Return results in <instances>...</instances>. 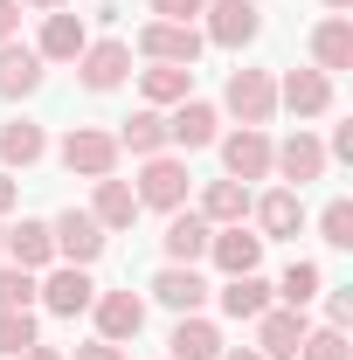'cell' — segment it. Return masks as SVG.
<instances>
[{
  "label": "cell",
  "mask_w": 353,
  "mask_h": 360,
  "mask_svg": "<svg viewBox=\"0 0 353 360\" xmlns=\"http://www.w3.org/2000/svg\"><path fill=\"white\" fill-rule=\"evenodd\" d=\"M0 250H7L14 270H49V264H56V236H49V222H14L7 236H0Z\"/></svg>",
  "instance_id": "603a6c76"
},
{
  "label": "cell",
  "mask_w": 353,
  "mask_h": 360,
  "mask_svg": "<svg viewBox=\"0 0 353 360\" xmlns=\"http://www.w3.org/2000/svg\"><path fill=\"white\" fill-rule=\"evenodd\" d=\"M146 291H153V298H160L174 319H187V312H201V305H208V277H201L194 264H167L153 284H146Z\"/></svg>",
  "instance_id": "5bb4252c"
},
{
  "label": "cell",
  "mask_w": 353,
  "mask_h": 360,
  "mask_svg": "<svg viewBox=\"0 0 353 360\" xmlns=\"http://www.w3.org/2000/svg\"><path fill=\"white\" fill-rule=\"evenodd\" d=\"M146 7H153V14H160V21H187V28H194V21H201V7H208V0H146Z\"/></svg>",
  "instance_id": "e575fe53"
},
{
  "label": "cell",
  "mask_w": 353,
  "mask_h": 360,
  "mask_svg": "<svg viewBox=\"0 0 353 360\" xmlns=\"http://www.w3.org/2000/svg\"><path fill=\"white\" fill-rule=\"evenodd\" d=\"M35 298H42L56 319H77V312H90L97 284H90V270H77V264H49V277L35 284Z\"/></svg>",
  "instance_id": "4fadbf2b"
},
{
  "label": "cell",
  "mask_w": 353,
  "mask_h": 360,
  "mask_svg": "<svg viewBox=\"0 0 353 360\" xmlns=\"http://www.w3.org/2000/svg\"><path fill=\"white\" fill-rule=\"evenodd\" d=\"M326 167H333V160H326V139H312L305 125L284 139V146H270V174L284 180V187H305V180H319Z\"/></svg>",
  "instance_id": "ba28073f"
},
{
  "label": "cell",
  "mask_w": 353,
  "mask_h": 360,
  "mask_svg": "<svg viewBox=\"0 0 353 360\" xmlns=\"http://www.w3.org/2000/svg\"><path fill=\"white\" fill-rule=\"evenodd\" d=\"M97 194H90V215H97V229L104 236H118V229H132L139 222V194H132V180H118V174H104V180H90Z\"/></svg>",
  "instance_id": "d6986e66"
},
{
  "label": "cell",
  "mask_w": 353,
  "mask_h": 360,
  "mask_svg": "<svg viewBox=\"0 0 353 360\" xmlns=\"http://www.w3.org/2000/svg\"><path fill=\"white\" fill-rule=\"evenodd\" d=\"M49 236H56V264L90 270L97 257H104V229H97V215H90V208H63V215L49 222Z\"/></svg>",
  "instance_id": "8992f818"
},
{
  "label": "cell",
  "mask_w": 353,
  "mask_h": 360,
  "mask_svg": "<svg viewBox=\"0 0 353 360\" xmlns=\"http://www.w3.org/2000/svg\"><path fill=\"white\" fill-rule=\"evenodd\" d=\"M298 360H353V347H347V326H319V333H305Z\"/></svg>",
  "instance_id": "d6a6232c"
},
{
  "label": "cell",
  "mask_w": 353,
  "mask_h": 360,
  "mask_svg": "<svg viewBox=\"0 0 353 360\" xmlns=\"http://www.w3.org/2000/svg\"><path fill=\"white\" fill-rule=\"evenodd\" d=\"M56 160L70 174H84V180H104V174H118V139L104 132V125H70L63 146H56Z\"/></svg>",
  "instance_id": "277c9868"
},
{
  "label": "cell",
  "mask_w": 353,
  "mask_h": 360,
  "mask_svg": "<svg viewBox=\"0 0 353 360\" xmlns=\"http://www.w3.org/2000/svg\"><path fill=\"white\" fill-rule=\"evenodd\" d=\"M201 28H187V21H146L139 28V56L146 63H187L194 70V56H201Z\"/></svg>",
  "instance_id": "7c38bea8"
},
{
  "label": "cell",
  "mask_w": 353,
  "mask_h": 360,
  "mask_svg": "<svg viewBox=\"0 0 353 360\" xmlns=\"http://www.w3.org/2000/svg\"><path fill=\"white\" fill-rule=\"evenodd\" d=\"M187 160L180 153H153L146 167H139V208H160V215H174V208H187Z\"/></svg>",
  "instance_id": "3957f363"
},
{
  "label": "cell",
  "mask_w": 353,
  "mask_h": 360,
  "mask_svg": "<svg viewBox=\"0 0 353 360\" xmlns=\"http://www.w3.org/2000/svg\"><path fill=\"white\" fill-rule=\"evenodd\" d=\"M21 35V0H0V42Z\"/></svg>",
  "instance_id": "74e56055"
},
{
  "label": "cell",
  "mask_w": 353,
  "mask_h": 360,
  "mask_svg": "<svg viewBox=\"0 0 353 360\" xmlns=\"http://www.w3.org/2000/svg\"><path fill=\"white\" fill-rule=\"evenodd\" d=\"M70 360H125V347H111V340H90V347H77Z\"/></svg>",
  "instance_id": "8d00e7d4"
},
{
  "label": "cell",
  "mask_w": 353,
  "mask_h": 360,
  "mask_svg": "<svg viewBox=\"0 0 353 360\" xmlns=\"http://www.w3.org/2000/svg\"><path fill=\"white\" fill-rule=\"evenodd\" d=\"M326 7H333V14H347V7H353V0H326Z\"/></svg>",
  "instance_id": "ee69618b"
},
{
  "label": "cell",
  "mask_w": 353,
  "mask_h": 360,
  "mask_svg": "<svg viewBox=\"0 0 353 360\" xmlns=\"http://www.w3.org/2000/svg\"><path fill=\"white\" fill-rule=\"evenodd\" d=\"M14 201H21V180L0 167V215H14Z\"/></svg>",
  "instance_id": "f35d334b"
},
{
  "label": "cell",
  "mask_w": 353,
  "mask_h": 360,
  "mask_svg": "<svg viewBox=\"0 0 353 360\" xmlns=\"http://www.w3.org/2000/svg\"><path fill=\"white\" fill-rule=\"evenodd\" d=\"M208 236H215V229L201 222L194 208H174V215H167V236H160V250H167V264H201V257H208Z\"/></svg>",
  "instance_id": "7402d4cb"
},
{
  "label": "cell",
  "mask_w": 353,
  "mask_h": 360,
  "mask_svg": "<svg viewBox=\"0 0 353 360\" xmlns=\"http://www.w3.org/2000/svg\"><path fill=\"white\" fill-rule=\"evenodd\" d=\"M167 347H174L167 360H222V326L201 319V312H187V319H174V340Z\"/></svg>",
  "instance_id": "4316f807"
},
{
  "label": "cell",
  "mask_w": 353,
  "mask_h": 360,
  "mask_svg": "<svg viewBox=\"0 0 353 360\" xmlns=\"http://www.w3.org/2000/svg\"><path fill=\"white\" fill-rule=\"evenodd\" d=\"M21 7H35V14H56V7H70V0H21Z\"/></svg>",
  "instance_id": "7bdbcfd3"
},
{
  "label": "cell",
  "mask_w": 353,
  "mask_h": 360,
  "mask_svg": "<svg viewBox=\"0 0 353 360\" xmlns=\"http://www.w3.org/2000/svg\"><path fill=\"white\" fill-rule=\"evenodd\" d=\"M270 305H277V298H270V284L257 277V270H243V277H229V284H222V312L243 319V326H250L257 312H270Z\"/></svg>",
  "instance_id": "f1b7e54d"
},
{
  "label": "cell",
  "mask_w": 353,
  "mask_h": 360,
  "mask_svg": "<svg viewBox=\"0 0 353 360\" xmlns=\"http://www.w3.org/2000/svg\"><path fill=\"white\" fill-rule=\"evenodd\" d=\"M77 77H84V90H118L125 77H132V42H118V35H104V42H84V56H77Z\"/></svg>",
  "instance_id": "30bf717a"
},
{
  "label": "cell",
  "mask_w": 353,
  "mask_h": 360,
  "mask_svg": "<svg viewBox=\"0 0 353 360\" xmlns=\"http://www.w3.org/2000/svg\"><path fill=\"white\" fill-rule=\"evenodd\" d=\"M14 360H70V354H56V347H42V340H35L28 354H14Z\"/></svg>",
  "instance_id": "60d3db41"
},
{
  "label": "cell",
  "mask_w": 353,
  "mask_h": 360,
  "mask_svg": "<svg viewBox=\"0 0 353 360\" xmlns=\"http://www.w3.org/2000/svg\"><path fill=\"white\" fill-rule=\"evenodd\" d=\"M90 42V28H84V14H70V7H56V14H42V35H35V56L42 63H77Z\"/></svg>",
  "instance_id": "ac0fdd59"
},
{
  "label": "cell",
  "mask_w": 353,
  "mask_h": 360,
  "mask_svg": "<svg viewBox=\"0 0 353 360\" xmlns=\"http://www.w3.org/2000/svg\"><path fill=\"white\" fill-rule=\"evenodd\" d=\"M326 160H353V125H340V132H333V146H326Z\"/></svg>",
  "instance_id": "ab89813d"
},
{
  "label": "cell",
  "mask_w": 353,
  "mask_h": 360,
  "mask_svg": "<svg viewBox=\"0 0 353 360\" xmlns=\"http://www.w3.org/2000/svg\"><path fill=\"white\" fill-rule=\"evenodd\" d=\"M222 360H264L257 347H222Z\"/></svg>",
  "instance_id": "b9f144b4"
},
{
  "label": "cell",
  "mask_w": 353,
  "mask_h": 360,
  "mask_svg": "<svg viewBox=\"0 0 353 360\" xmlns=\"http://www.w3.org/2000/svg\"><path fill=\"white\" fill-rule=\"evenodd\" d=\"M139 90H146L153 111H174L180 97H194V70L187 63H153V70H139Z\"/></svg>",
  "instance_id": "83f0119b"
},
{
  "label": "cell",
  "mask_w": 353,
  "mask_h": 360,
  "mask_svg": "<svg viewBox=\"0 0 353 360\" xmlns=\"http://www.w3.org/2000/svg\"><path fill=\"white\" fill-rule=\"evenodd\" d=\"M250 215H257V236L264 243H284V236L305 229V201H298V187H270L264 201H250Z\"/></svg>",
  "instance_id": "e0dca14e"
},
{
  "label": "cell",
  "mask_w": 353,
  "mask_h": 360,
  "mask_svg": "<svg viewBox=\"0 0 353 360\" xmlns=\"http://www.w3.org/2000/svg\"><path fill=\"white\" fill-rule=\"evenodd\" d=\"M312 70H326V77L353 70V21L347 14H326V21L312 28Z\"/></svg>",
  "instance_id": "44dd1931"
},
{
  "label": "cell",
  "mask_w": 353,
  "mask_h": 360,
  "mask_svg": "<svg viewBox=\"0 0 353 360\" xmlns=\"http://www.w3.org/2000/svg\"><path fill=\"white\" fill-rule=\"evenodd\" d=\"M0 236H7V229H0ZM0 264H7V250H0Z\"/></svg>",
  "instance_id": "f6af8a7d"
},
{
  "label": "cell",
  "mask_w": 353,
  "mask_h": 360,
  "mask_svg": "<svg viewBox=\"0 0 353 360\" xmlns=\"http://www.w3.org/2000/svg\"><path fill=\"white\" fill-rule=\"evenodd\" d=\"M90 319H97V340L132 347L139 326H146V298H139V291H97V298H90Z\"/></svg>",
  "instance_id": "52a82bcc"
},
{
  "label": "cell",
  "mask_w": 353,
  "mask_h": 360,
  "mask_svg": "<svg viewBox=\"0 0 353 360\" xmlns=\"http://www.w3.org/2000/svg\"><path fill=\"white\" fill-rule=\"evenodd\" d=\"M222 111L243 118V125H270V118H277V77H270V70H229Z\"/></svg>",
  "instance_id": "7a4b0ae2"
},
{
  "label": "cell",
  "mask_w": 353,
  "mask_h": 360,
  "mask_svg": "<svg viewBox=\"0 0 353 360\" xmlns=\"http://www.w3.org/2000/svg\"><path fill=\"white\" fill-rule=\"evenodd\" d=\"M215 139H222V111L208 104V97H180L174 111H167V146L201 153V146H215Z\"/></svg>",
  "instance_id": "9c48e42d"
},
{
  "label": "cell",
  "mask_w": 353,
  "mask_h": 360,
  "mask_svg": "<svg viewBox=\"0 0 353 360\" xmlns=\"http://www.w3.org/2000/svg\"><path fill=\"white\" fill-rule=\"evenodd\" d=\"M215 146H222V180H243V187H250V180H270V146H277V139H270L264 125H236V132H222Z\"/></svg>",
  "instance_id": "5b68a950"
},
{
  "label": "cell",
  "mask_w": 353,
  "mask_h": 360,
  "mask_svg": "<svg viewBox=\"0 0 353 360\" xmlns=\"http://www.w3.org/2000/svg\"><path fill=\"white\" fill-rule=\"evenodd\" d=\"M208 229H229V222H250V187L243 180H208L201 187V208H194Z\"/></svg>",
  "instance_id": "d4e9b609"
},
{
  "label": "cell",
  "mask_w": 353,
  "mask_h": 360,
  "mask_svg": "<svg viewBox=\"0 0 353 360\" xmlns=\"http://www.w3.org/2000/svg\"><path fill=\"white\" fill-rule=\"evenodd\" d=\"M250 326H257V354L264 360H298V347H305V333H312V319L291 312V305H270Z\"/></svg>",
  "instance_id": "8fae6325"
},
{
  "label": "cell",
  "mask_w": 353,
  "mask_h": 360,
  "mask_svg": "<svg viewBox=\"0 0 353 360\" xmlns=\"http://www.w3.org/2000/svg\"><path fill=\"white\" fill-rule=\"evenodd\" d=\"M42 153H49V132L35 118H7V125H0V167H7V174H14V167L28 174Z\"/></svg>",
  "instance_id": "484cf974"
},
{
  "label": "cell",
  "mask_w": 353,
  "mask_h": 360,
  "mask_svg": "<svg viewBox=\"0 0 353 360\" xmlns=\"http://www.w3.org/2000/svg\"><path fill=\"white\" fill-rule=\"evenodd\" d=\"M208 257H215L222 277H243V270L264 264V236H257L250 222H229V229H215V236H208Z\"/></svg>",
  "instance_id": "2e32d148"
},
{
  "label": "cell",
  "mask_w": 353,
  "mask_h": 360,
  "mask_svg": "<svg viewBox=\"0 0 353 360\" xmlns=\"http://www.w3.org/2000/svg\"><path fill=\"white\" fill-rule=\"evenodd\" d=\"M42 77H49V63L21 42V35H14V42H0V97H35Z\"/></svg>",
  "instance_id": "ffe728a7"
},
{
  "label": "cell",
  "mask_w": 353,
  "mask_h": 360,
  "mask_svg": "<svg viewBox=\"0 0 353 360\" xmlns=\"http://www.w3.org/2000/svg\"><path fill=\"white\" fill-rule=\"evenodd\" d=\"M111 139H118V153H132V160L174 153V146H167V111H153V104H146V111H132V118H125Z\"/></svg>",
  "instance_id": "cb8c5ba5"
},
{
  "label": "cell",
  "mask_w": 353,
  "mask_h": 360,
  "mask_svg": "<svg viewBox=\"0 0 353 360\" xmlns=\"http://www.w3.org/2000/svg\"><path fill=\"white\" fill-rule=\"evenodd\" d=\"M353 319V291H326V326H347Z\"/></svg>",
  "instance_id": "d590c367"
},
{
  "label": "cell",
  "mask_w": 353,
  "mask_h": 360,
  "mask_svg": "<svg viewBox=\"0 0 353 360\" xmlns=\"http://www.w3.org/2000/svg\"><path fill=\"white\" fill-rule=\"evenodd\" d=\"M28 305H35V270L0 264V312H28Z\"/></svg>",
  "instance_id": "1f68e13d"
},
{
  "label": "cell",
  "mask_w": 353,
  "mask_h": 360,
  "mask_svg": "<svg viewBox=\"0 0 353 360\" xmlns=\"http://www.w3.org/2000/svg\"><path fill=\"white\" fill-rule=\"evenodd\" d=\"M257 35H264V7H257V0H208V7H201V42L250 49Z\"/></svg>",
  "instance_id": "6da1fadb"
},
{
  "label": "cell",
  "mask_w": 353,
  "mask_h": 360,
  "mask_svg": "<svg viewBox=\"0 0 353 360\" xmlns=\"http://www.w3.org/2000/svg\"><path fill=\"white\" fill-rule=\"evenodd\" d=\"M319 291H326V270H319V264H291L284 277H277V291H270V298H277V305H291V312H305Z\"/></svg>",
  "instance_id": "f546056e"
},
{
  "label": "cell",
  "mask_w": 353,
  "mask_h": 360,
  "mask_svg": "<svg viewBox=\"0 0 353 360\" xmlns=\"http://www.w3.org/2000/svg\"><path fill=\"white\" fill-rule=\"evenodd\" d=\"M42 333H35V312H0V354L14 360V354H28Z\"/></svg>",
  "instance_id": "836d02e7"
},
{
  "label": "cell",
  "mask_w": 353,
  "mask_h": 360,
  "mask_svg": "<svg viewBox=\"0 0 353 360\" xmlns=\"http://www.w3.org/2000/svg\"><path fill=\"white\" fill-rule=\"evenodd\" d=\"M319 236H326L333 250H353V201H347V194L319 208Z\"/></svg>",
  "instance_id": "4dcf8cb0"
},
{
  "label": "cell",
  "mask_w": 353,
  "mask_h": 360,
  "mask_svg": "<svg viewBox=\"0 0 353 360\" xmlns=\"http://www.w3.org/2000/svg\"><path fill=\"white\" fill-rule=\"evenodd\" d=\"M277 104H284L291 118H326V111H333V77H326V70H284Z\"/></svg>",
  "instance_id": "9a60e30c"
}]
</instances>
